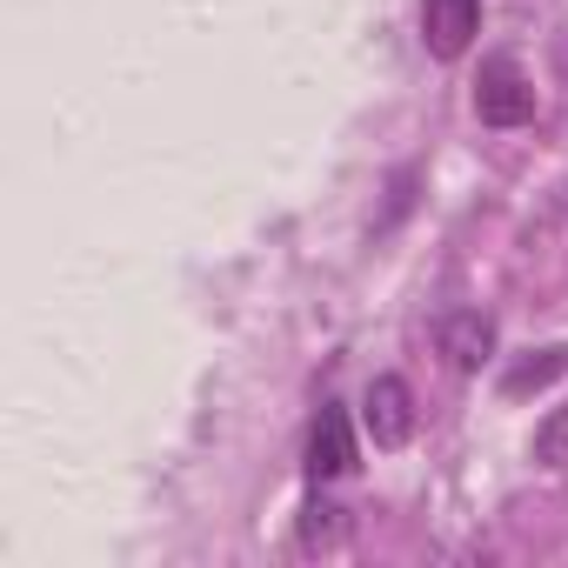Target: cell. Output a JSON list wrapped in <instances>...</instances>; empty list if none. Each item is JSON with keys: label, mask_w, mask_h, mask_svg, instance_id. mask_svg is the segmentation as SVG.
Here are the masks:
<instances>
[{"label": "cell", "mask_w": 568, "mask_h": 568, "mask_svg": "<svg viewBox=\"0 0 568 568\" xmlns=\"http://www.w3.org/2000/svg\"><path fill=\"white\" fill-rule=\"evenodd\" d=\"M435 348L448 355V368H455V375H475V368L495 355V322H488V315H475V308H462V315H448V322L435 328Z\"/></svg>", "instance_id": "obj_5"}, {"label": "cell", "mask_w": 568, "mask_h": 568, "mask_svg": "<svg viewBox=\"0 0 568 568\" xmlns=\"http://www.w3.org/2000/svg\"><path fill=\"white\" fill-rule=\"evenodd\" d=\"M568 375V348H541L535 362H515L508 375H501V388L508 395H535V388H548V382H561Z\"/></svg>", "instance_id": "obj_7"}, {"label": "cell", "mask_w": 568, "mask_h": 568, "mask_svg": "<svg viewBox=\"0 0 568 568\" xmlns=\"http://www.w3.org/2000/svg\"><path fill=\"white\" fill-rule=\"evenodd\" d=\"M362 422H368L375 448H402L415 435V388L402 375H375L368 382V402H362Z\"/></svg>", "instance_id": "obj_2"}, {"label": "cell", "mask_w": 568, "mask_h": 568, "mask_svg": "<svg viewBox=\"0 0 568 568\" xmlns=\"http://www.w3.org/2000/svg\"><path fill=\"white\" fill-rule=\"evenodd\" d=\"M535 462L541 468H568V408H548L535 428Z\"/></svg>", "instance_id": "obj_8"}, {"label": "cell", "mask_w": 568, "mask_h": 568, "mask_svg": "<svg viewBox=\"0 0 568 568\" xmlns=\"http://www.w3.org/2000/svg\"><path fill=\"white\" fill-rule=\"evenodd\" d=\"M481 28V0H422V41L435 61H462Z\"/></svg>", "instance_id": "obj_4"}, {"label": "cell", "mask_w": 568, "mask_h": 568, "mask_svg": "<svg viewBox=\"0 0 568 568\" xmlns=\"http://www.w3.org/2000/svg\"><path fill=\"white\" fill-rule=\"evenodd\" d=\"M475 114H481V128H521V121H535V81L521 74V61H508V54L481 61Z\"/></svg>", "instance_id": "obj_1"}, {"label": "cell", "mask_w": 568, "mask_h": 568, "mask_svg": "<svg viewBox=\"0 0 568 568\" xmlns=\"http://www.w3.org/2000/svg\"><path fill=\"white\" fill-rule=\"evenodd\" d=\"M355 462H362V442H355L348 408H322L315 428H308V475L315 481H342V475H355Z\"/></svg>", "instance_id": "obj_3"}, {"label": "cell", "mask_w": 568, "mask_h": 568, "mask_svg": "<svg viewBox=\"0 0 568 568\" xmlns=\"http://www.w3.org/2000/svg\"><path fill=\"white\" fill-rule=\"evenodd\" d=\"M295 535H302V548H308V555H335V548L355 535V521H348V508H342V501H328V495H308V501H302V521H295Z\"/></svg>", "instance_id": "obj_6"}]
</instances>
